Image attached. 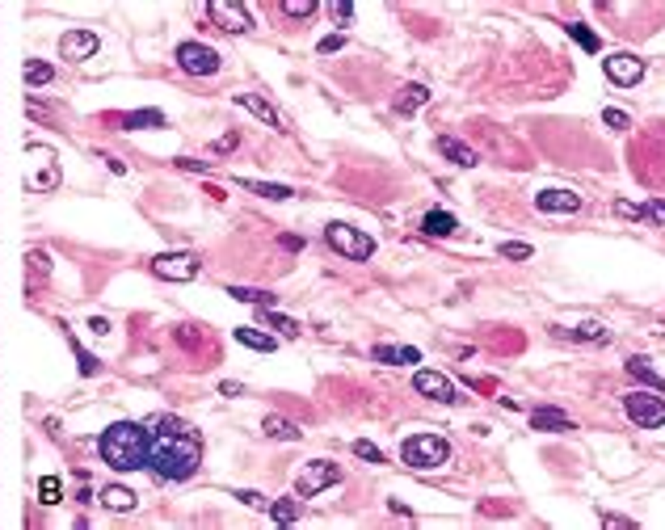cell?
<instances>
[{
  "mask_svg": "<svg viewBox=\"0 0 665 530\" xmlns=\"http://www.w3.org/2000/svg\"><path fill=\"white\" fill-rule=\"evenodd\" d=\"M426 101H430V89H426V84H404V89L396 93V114H417Z\"/></svg>",
  "mask_w": 665,
  "mask_h": 530,
  "instance_id": "18",
  "label": "cell"
},
{
  "mask_svg": "<svg viewBox=\"0 0 665 530\" xmlns=\"http://www.w3.org/2000/svg\"><path fill=\"white\" fill-rule=\"evenodd\" d=\"M177 169H185V173H207V165H198V161H190V156H181V161H177Z\"/></svg>",
  "mask_w": 665,
  "mask_h": 530,
  "instance_id": "44",
  "label": "cell"
},
{
  "mask_svg": "<svg viewBox=\"0 0 665 530\" xmlns=\"http://www.w3.org/2000/svg\"><path fill=\"white\" fill-rule=\"evenodd\" d=\"M97 455L114 471H139L152 459V434L139 421H118V426H110L97 438Z\"/></svg>",
  "mask_w": 665,
  "mask_h": 530,
  "instance_id": "2",
  "label": "cell"
},
{
  "mask_svg": "<svg viewBox=\"0 0 665 530\" xmlns=\"http://www.w3.org/2000/svg\"><path fill=\"white\" fill-rule=\"evenodd\" d=\"M51 80H55V68H51V64H42V60H30V64H26V84H30V89L51 84Z\"/></svg>",
  "mask_w": 665,
  "mask_h": 530,
  "instance_id": "28",
  "label": "cell"
},
{
  "mask_svg": "<svg viewBox=\"0 0 665 530\" xmlns=\"http://www.w3.org/2000/svg\"><path fill=\"white\" fill-rule=\"evenodd\" d=\"M623 412L640 430H661L665 426V396L661 392H628L623 396Z\"/></svg>",
  "mask_w": 665,
  "mask_h": 530,
  "instance_id": "4",
  "label": "cell"
},
{
  "mask_svg": "<svg viewBox=\"0 0 665 530\" xmlns=\"http://www.w3.org/2000/svg\"><path fill=\"white\" fill-rule=\"evenodd\" d=\"M262 316H266V325H270V329H278L282 337H299V325H295V320H286V316H278V311H270V307H262Z\"/></svg>",
  "mask_w": 665,
  "mask_h": 530,
  "instance_id": "31",
  "label": "cell"
},
{
  "mask_svg": "<svg viewBox=\"0 0 665 530\" xmlns=\"http://www.w3.org/2000/svg\"><path fill=\"white\" fill-rule=\"evenodd\" d=\"M236 501H244L248 509H270V501H266V497H257V493H236Z\"/></svg>",
  "mask_w": 665,
  "mask_h": 530,
  "instance_id": "41",
  "label": "cell"
},
{
  "mask_svg": "<svg viewBox=\"0 0 665 530\" xmlns=\"http://www.w3.org/2000/svg\"><path fill=\"white\" fill-rule=\"evenodd\" d=\"M560 341H590V345H606L610 341V333L602 329V325H585V329H552Z\"/></svg>",
  "mask_w": 665,
  "mask_h": 530,
  "instance_id": "21",
  "label": "cell"
},
{
  "mask_svg": "<svg viewBox=\"0 0 665 530\" xmlns=\"http://www.w3.org/2000/svg\"><path fill=\"white\" fill-rule=\"evenodd\" d=\"M60 51H64V64H84L89 55H97V34L93 30H64Z\"/></svg>",
  "mask_w": 665,
  "mask_h": 530,
  "instance_id": "11",
  "label": "cell"
},
{
  "mask_svg": "<svg viewBox=\"0 0 665 530\" xmlns=\"http://www.w3.org/2000/svg\"><path fill=\"white\" fill-rule=\"evenodd\" d=\"M198 270H202V265H198L194 253H165V257L152 261V274L165 278V282H194Z\"/></svg>",
  "mask_w": 665,
  "mask_h": 530,
  "instance_id": "8",
  "label": "cell"
},
{
  "mask_svg": "<svg viewBox=\"0 0 665 530\" xmlns=\"http://www.w3.org/2000/svg\"><path fill=\"white\" fill-rule=\"evenodd\" d=\"M299 513H303V501H299V497H278V501H270V518L282 522V526L299 522Z\"/></svg>",
  "mask_w": 665,
  "mask_h": 530,
  "instance_id": "25",
  "label": "cell"
},
{
  "mask_svg": "<svg viewBox=\"0 0 665 530\" xmlns=\"http://www.w3.org/2000/svg\"><path fill=\"white\" fill-rule=\"evenodd\" d=\"M38 497H42V505H55L60 501V475H42V480H38Z\"/></svg>",
  "mask_w": 665,
  "mask_h": 530,
  "instance_id": "33",
  "label": "cell"
},
{
  "mask_svg": "<svg viewBox=\"0 0 665 530\" xmlns=\"http://www.w3.org/2000/svg\"><path fill=\"white\" fill-rule=\"evenodd\" d=\"M278 244H282V248H295V253H299V248L308 244V240H303V236H278Z\"/></svg>",
  "mask_w": 665,
  "mask_h": 530,
  "instance_id": "45",
  "label": "cell"
},
{
  "mask_svg": "<svg viewBox=\"0 0 665 530\" xmlns=\"http://www.w3.org/2000/svg\"><path fill=\"white\" fill-rule=\"evenodd\" d=\"M282 13H286V17H312V13H316V0H282Z\"/></svg>",
  "mask_w": 665,
  "mask_h": 530,
  "instance_id": "34",
  "label": "cell"
},
{
  "mask_svg": "<svg viewBox=\"0 0 665 530\" xmlns=\"http://www.w3.org/2000/svg\"><path fill=\"white\" fill-rule=\"evenodd\" d=\"M371 358H375V362H408V366L421 362V354H417L413 345H375Z\"/></svg>",
  "mask_w": 665,
  "mask_h": 530,
  "instance_id": "23",
  "label": "cell"
},
{
  "mask_svg": "<svg viewBox=\"0 0 665 530\" xmlns=\"http://www.w3.org/2000/svg\"><path fill=\"white\" fill-rule=\"evenodd\" d=\"M152 434V459L147 467L161 475V480H190L198 471V459H202V442H198V430L185 426L181 417H152L147 421Z\"/></svg>",
  "mask_w": 665,
  "mask_h": 530,
  "instance_id": "1",
  "label": "cell"
},
{
  "mask_svg": "<svg viewBox=\"0 0 665 530\" xmlns=\"http://www.w3.org/2000/svg\"><path fill=\"white\" fill-rule=\"evenodd\" d=\"M236 143H240V135H236V131H232V135H224V139H215V143H211V147H215V152H232V147H236Z\"/></svg>",
  "mask_w": 665,
  "mask_h": 530,
  "instance_id": "43",
  "label": "cell"
},
{
  "mask_svg": "<svg viewBox=\"0 0 665 530\" xmlns=\"http://www.w3.org/2000/svg\"><path fill=\"white\" fill-rule=\"evenodd\" d=\"M248 194H257V198H274V202H282V198H295L291 194V185H274V181H240Z\"/></svg>",
  "mask_w": 665,
  "mask_h": 530,
  "instance_id": "27",
  "label": "cell"
},
{
  "mask_svg": "<svg viewBox=\"0 0 665 530\" xmlns=\"http://www.w3.org/2000/svg\"><path fill=\"white\" fill-rule=\"evenodd\" d=\"M329 13H333L341 26H349V17H354V5H345V0H341V5H329Z\"/></svg>",
  "mask_w": 665,
  "mask_h": 530,
  "instance_id": "42",
  "label": "cell"
},
{
  "mask_svg": "<svg viewBox=\"0 0 665 530\" xmlns=\"http://www.w3.org/2000/svg\"><path fill=\"white\" fill-rule=\"evenodd\" d=\"M122 127H127V131H139V127H165V114H161V110H139V114H127Z\"/></svg>",
  "mask_w": 665,
  "mask_h": 530,
  "instance_id": "29",
  "label": "cell"
},
{
  "mask_svg": "<svg viewBox=\"0 0 665 530\" xmlns=\"http://www.w3.org/2000/svg\"><path fill=\"white\" fill-rule=\"evenodd\" d=\"M72 349H76V362H80V375H97V358H93L76 337H72Z\"/></svg>",
  "mask_w": 665,
  "mask_h": 530,
  "instance_id": "35",
  "label": "cell"
},
{
  "mask_svg": "<svg viewBox=\"0 0 665 530\" xmlns=\"http://www.w3.org/2000/svg\"><path fill=\"white\" fill-rule=\"evenodd\" d=\"M434 147L446 156L450 165H459V169H472V165H476V152H472L468 143H459L455 135H438V139H434Z\"/></svg>",
  "mask_w": 665,
  "mask_h": 530,
  "instance_id": "17",
  "label": "cell"
},
{
  "mask_svg": "<svg viewBox=\"0 0 665 530\" xmlns=\"http://www.w3.org/2000/svg\"><path fill=\"white\" fill-rule=\"evenodd\" d=\"M501 257H509V261H527V257H535V248H531V244H518V240H509V244H501Z\"/></svg>",
  "mask_w": 665,
  "mask_h": 530,
  "instance_id": "36",
  "label": "cell"
},
{
  "mask_svg": "<svg viewBox=\"0 0 665 530\" xmlns=\"http://www.w3.org/2000/svg\"><path fill=\"white\" fill-rule=\"evenodd\" d=\"M421 232L442 240V236H455V232H459V219H455V215H446V210H430V215L421 219Z\"/></svg>",
  "mask_w": 665,
  "mask_h": 530,
  "instance_id": "20",
  "label": "cell"
},
{
  "mask_svg": "<svg viewBox=\"0 0 665 530\" xmlns=\"http://www.w3.org/2000/svg\"><path fill=\"white\" fill-rule=\"evenodd\" d=\"M219 392H224V396H240V392H244V387H240V383H232V379H228V383H219Z\"/></svg>",
  "mask_w": 665,
  "mask_h": 530,
  "instance_id": "46",
  "label": "cell"
},
{
  "mask_svg": "<svg viewBox=\"0 0 665 530\" xmlns=\"http://www.w3.org/2000/svg\"><path fill=\"white\" fill-rule=\"evenodd\" d=\"M602 526H615V530H636L632 518H619V513H602Z\"/></svg>",
  "mask_w": 665,
  "mask_h": 530,
  "instance_id": "40",
  "label": "cell"
},
{
  "mask_svg": "<svg viewBox=\"0 0 665 530\" xmlns=\"http://www.w3.org/2000/svg\"><path fill=\"white\" fill-rule=\"evenodd\" d=\"M623 219H644V223H665V198L657 202H615Z\"/></svg>",
  "mask_w": 665,
  "mask_h": 530,
  "instance_id": "15",
  "label": "cell"
},
{
  "mask_svg": "<svg viewBox=\"0 0 665 530\" xmlns=\"http://www.w3.org/2000/svg\"><path fill=\"white\" fill-rule=\"evenodd\" d=\"M531 426H535V430H547V434H573L577 421H573L569 412H560V408H535V412H531Z\"/></svg>",
  "mask_w": 665,
  "mask_h": 530,
  "instance_id": "14",
  "label": "cell"
},
{
  "mask_svg": "<svg viewBox=\"0 0 665 530\" xmlns=\"http://www.w3.org/2000/svg\"><path fill=\"white\" fill-rule=\"evenodd\" d=\"M236 341H240V345H248V349H262V354H274V345H278L270 333L248 329V325H244V329H236Z\"/></svg>",
  "mask_w": 665,
  "mask_h": 530,
  "instance_id": "26",
  "label": "cell"
},
{
  "mask_svg": "<svg viewBox=\"0 0 665 530\" xmlns=\"http://www.w3.org/2000/svg\"><path fill=\"white\" fill-rule=\"evenodd\" d=\"M450 459V442L438 438V434H408L400 442V463L404 467H417V471H430V467H442Z\"/></svg>",
  "mask_w": 665,
  "mask_h": 530,
  "instance_id": "3",
  "label": "cell"
},
{
  "mask_svg": "<svg viewBox=\"0 0 665 530\" xmlns=\"http://www.w3.org/2000/svg\"><path fill=\"white\" fill-rule=\"evenodd\" d=\"M97 497H101V505H106L110 513H131V509H135V501H139V497H135L131 488H118V484H110V488H101Z\"/></svg>",
  "mask_w": 665,
  "mask_h": 530,
  "instance_id": "19",
  "label": "cell"
},
{
  "mask_svg": "<svg viewBox=\"0 0 665 530\" xmlns=\"http://www.w3.org/2000/svg\"><path fill=\"white\" fill-rule=\"evenodd\" d=\"M354 455H358V459H367V463H383V450H379L375 442H367V438H363V442H354Z\"/></svg>",
  "mask_w": 665,
  "mask_h": 530,
  "instance_id": "37",
  "label": "cell"
},
{
  "mask_svg": "<svg viewBox=\"0 0 665 530\" xmlns=\"http://www.w3.org/2000/svg\"><path fill=\"white\" fill-rule=\"evenodd\" d=\"M535 206L547 210V215H573V210H581V194H573V190H543V194H535Z\"/></svg>",
  "mask_w": 665,
  "mask_h": 530,
  "instance_id": "13",
  "label": "cell"
},
{
  "mask_svg": "<svg viewBox=\"0 0 665 530\" xmlns=\"http://www.w3.org/2000/svg\"><path fill=\"white\" fill-rule=\"evenodd\" d=\"M602 72H606V80L610 84H619V89H632V84H640L644 80V64L636 60V55H610L606 64H602Z\"/></svg>",
  "mask_w": 665,
  "mask_h": 530,
  "instance_id": "10",
  "label": "cell"
},
{
  "mask_svg": "<svg viewBox=\"0 0 665 530\" xmlns=\"http://www.w3.org/2000/svg\"><path fill=\"white\" fill-rule=\"evenodd\" d=\"M228 295H232V299H240V303H253V307H274V295H270V291H244V286H228Z\"/></svg>",
  "mask_w": 665,
  "mask_h": 530,
  "instance_id": "30",
  "label": "cell"
},
{
  "mask_svg": "<svg viewBox=\"0 0 665 530\" xmlns=\"http://www.w3.org/2000/svg\"><path fill=\"white\" fill-rule=\"evenodd\" d=\"M262 430H266L270 438H278V442H299V438H303V434H299V426H291V421H286V417H278V412H266Z\"/></svg>",
  "mask_w": 665,
  "mask_h": 530,
  "instance_id": "22",
  "label": "cell"
},
{
  "mask_svg": "<svg viewBox=\"0 0 665 530\" xmlns=\"http://www.w3.org/2000/svg\"><path fill=\"white\" fill-rule=\"evenodd\" d=\"M337 480H341V467H337L333 459H312L308 467H299L295 488H299V497H316V493H325V488L337 484Z\"/></svg>",
  "mask_w": 665,
  "mask_h": 530,
  "instance_id": "7",
  "label": "cell"
},
{
  "mask_svg": "<svg viewBox=\"0 0 665 530\" xmlns=\"http://www.w3.org/2000/svg\"><path fill=\"white\" fill-rule=\"evenodd\" d=\"M341 46H345V34H329V38H320V55H333Z\"/></svg>",
  "mask_w": 665,
  "mask_h": 530,
  "instance_id": "39",
  "label": "cell"
},
{
  "mask_svg": "<svg viewBox=\"0 0 665 530\" xmlns=\"http://www.w3.org/2000/svg\"><path fill=\"white\" fill-rule=\"evenodd\" d=\"M413 387H417L426 400H438V404H459V400H455V387H450V379H446V375H438V370H417V375H413Z\"/></svg>",
  "mask_w": 665,
  "mask_h": 530,
  "instance_id": "12",
  "label": "cell"
},
{
  "mask_svg": "<svg viewBox=\"0 0 665 530\" xmlns=\"http://www.w3.org/2000/svg\"><path fill=\"white\" fill-rule=\"evenodd\" d=\"M236 105H244V110H248L253 118H262L270 131H282V118L274 114V105H270L266 97H257V93H240V97H236Z\"/></svg>",
  "mask_w": 665,
  "mask_h": 530,
  "instance_id": "16",
  "label": "cell"
},
{
  "mask_svg": "<svg viewBox=\"0 0 665 530\" xmlns=\"http://www.w3.org/2000/svg\"><path fill=\"white\" fill-rule=\"evenodd\" d=\"M628 375H632V379H640V383H648V387H657V392L665 396V379L648 366V358H628Z\"/></svg>",
  "mask_w": 665,
  "mask_h": 530,
  "instance_id": "24",
  "label": "cell"
},
{
  "mask_svg": "<svg viewBox=\"0 0 665 530\" xmlns=\"http://www.w3.org/2000/svg\"><path fill=\"white\" fill-rule=\"evenodd\" d=\"M325 240H329L333 253H341V257H349V261H367V257L375 253V236L358 232V228H349V223H329V228H325Z\"/></svg>",
  "mask_w": 665,
  "mask_h": 530,
  "instance_id": "5",
  "label": "cell"
},
{
  "mask_svg": "<svg viewBox=\"0 0 665 530\" xmlns=\"http://www.w3.org/2000/svg\"><path fill=\"white\" fill-rule=\"evenodd\" d=\"M207 17L224 30V34H248L253 30V17L244 5H232V0H211L207 5Z\"/></svg>",
  "mask_w": 665,
  "mask_h": 530,
  "instance_id": "9",
  "label": "cell"
},
{
  "mask_svg": "<svg viewBox=\"0 0 665 530\" xmlns=\"http://www.w3.org/2000/svg\"><path fill=\"white\" fill-rule=\"evenodd\" d=\"M569 38H577L585 51H598V46H602V38H598L590 26H581V21H573V26H569Z\"/></svg>",
  "mask_w": 665,
  "mask_h": 530,
  "instance_id": "32",
  "label": "cell"
},
{
  "mask_svg": "<svg viewBox=\"0 0 665 530\" xmlns=\"http://www.w3.org/2000/svg\"><path fill=\"white\" fill-rule=\"evenodd\" d=\"M602 122L615 127V131H628V127H632V118H628L623 110H602Z\"/></svg>",
  "mask_w": 665,
  "mask_h": 530,
  "instance_id": "38",
  "label": "cell"
},
{
  "mask_svg": "<svg viewBox=\"0 0 665 530\" xmlns=\"http://www.w3.org/2000/svg\"><path fill=\"white\" fill-rule=\"evenodd\" d=\"M219 51L207 46V42H181L177 46V68L190 72V76H215L219 72Z\"/></svg>",
  "mask_w": 665,
  "mask_h": 530,
  "instance_id": "6",
  "label": "cell"
}]
</instances>
